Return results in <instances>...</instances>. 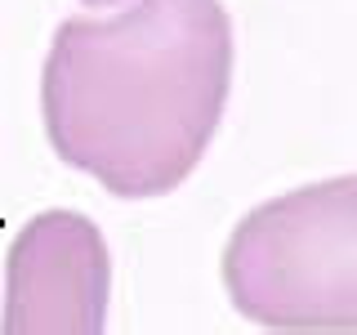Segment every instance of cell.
I'll list each match as a JSON object with an SVG mask.
<instances>
[{
	"label": "cell",
	"instance_id": "cell-1",
	"mask_svg": "<svg viewBox=\"0 0 357 335\" xmlns=\"http://www.w3.org/2000/svg\"><path fill=\"white\" fill-rule=\"evenodd\" d=\"M232 89L223 0H130L67 18L40 76L54 152L112 197H165L197 170Z\"/></svg>",
	"mask_w": 357,
	"mask_h": 335
},
{
	"label": "cell",
	"instance_id": "cell-2",
	"mask_svg": "<svg viewBox=\"0 0 357 335\" xmlns=\"http://www.w3.org/2000/svg\"><path fill=\"white\" fill-rule=\"evenodd\" d=\"M357 188L349 174L255 206L223 255V286L268 335H353Z\"/></svg>",
	"mask_w": 357,
	"mask_h": 335
},
{
	"label": "cell",
	"instance_id": "cell-3",
	"mask_svg": "<svg viewBox=\"0 0 357 335\" xmlns=\"http://www.w3.org/2000/svg\"><path fill=\"white\" fill-rule=\"evenodd\" d=\"M112 255L94 219L40 210L5 260L0 335H107Z\"/></svg>",
	"mask_w": 357,
	"mask_h": 335
},
{
	"label": "cell",
	"instance_id": "cell-4",
	"mask_svg": "<svg viewBox=\"0 0 357 335\" xmlns=\"http://www.w3.org/2000/svg\"><path fill=\"white\" fill-rule=\"evenodd\" d=\"M81 5H94V9H107V5H126V0H81Z\"/></svg>",
	"mask_w": 357,
	"mask_h": 335
}]
</instances>
